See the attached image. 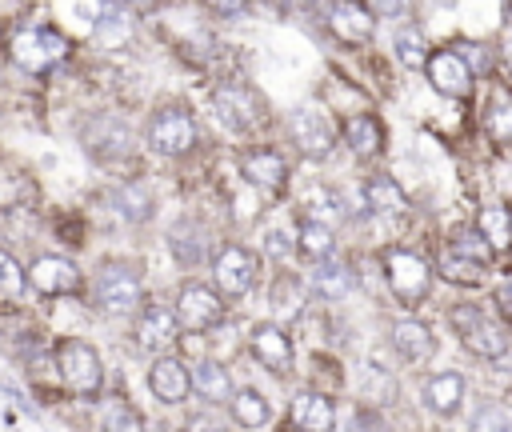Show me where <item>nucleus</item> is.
Here are the masks:
<instances>
[{"instance_id": "1", "label": "nucleus", "mask_w": 512, "mask_h": 432, "mask_svg": "<svg viewBox=\"0 0 512 432\" xmlns=\"http://www.w3.org/2000/svg\"><path fill=\"white\" fill-rule=\"evenodd\" d=\"M64 56H68V40H64L60 28L40 24V28H20V32L12 36V60H16L24 72H48V68H56Z\"/></svg>"}, {"instance_id": "2", "label": "nucleus", "mask_w": 512, "mask_h": 432, "mask_svg": "<svg viewBox=\"0 0 512 432\" xmlns=\"http://www.w3.org/2000/svg\"><path fill=\"white\" fill-rule=\"evenodd\" d=\"M56 372H60V380H64L72 392H80V396H96V392H100V380H104L100 356H96L84 340H60V344H56Z\"/></svg>"}, {"instance_id": "3", "label": "nucleus", "mask_w": 512, "mask_h": 432, "mask_svg": "<svg viewBox=\"0 0 512 432\" xmlns=\"http://www.w3.org/2000/svg\"><path fill=\"white\" fill-rule=\"evenodd\" d=\"M384 268H388V288L404 300V304H416L428 296V284H432V268L424 256L408 252V248H388L384 252Z\"/></svg>"}, {"instance_id": "4", "label": "nucleus", "mask_w": 512, "mask_h": 432, "mask_svg": "<svg viewBox=\"0 0 512 432\" xmlns=\"http://www.w3.org/2000/svg\"><path fill=\"white\" fill-rule=\"evenodd\" d=\"M96 304L104 312H132L140 304V276L128 260H112L96 272Z\"/></svg>"}, {"instance_id": "5", "label": "nucleus", "mask_w": 512, "mask_h": 432, "mask_svg": "<svg viewBox=\"0 0 512 432\" xmlns=\"http://www.w3.org/2000/svg\"><path fill=\"white\" fill-rule=\"evenodd\" d=\"M452 320H456V328H460L464 344H468L476 356H484V360H500V356L508 352V332H504L496 320L480 316V308H472V304H460Z\"/></svg>"}, {"instance_id": "6", "label": "nucleus", "mask_w": 512, "mask_h": 432, "mask_svg": "<svg viewBox=\"0 0 512 432\" xmlns=\"http://www.w3.org/2000/svg\"><path fill=\"white\" fill-rule=\"evenodd\" d=\"M176 328H188V332H204V328H216L224 320V304L216 292H208L204 284H188L176 300Z\"/></svg>"}, {"instance_id": "7", "label": "nucleus", "mask_w": 512, "mask_h": 432, "mask_svg": "<svg viewBox=\"0 0 512 432\" xmlns=\"http://www.w3.org/2000/svg\"><path fill=\"white\" fill-rule=\"evenodd\" d=\"M292 140L296 148H304V156H328L336 144V128L316 104H304L292 112Z\"/></svg>"}, {"instance_id": "8", "label": "nucleus", "mask_w": 512, "mask_h": 432, "mask_svg": "<svg viewBox=\"0 0 512 432\" xmlns=\"http://www.w3.org/2000/svg\"><path fill=\"white\" fill-rule=\"evenodd\" d=\"M24 280H28L40 296H72V292H80V272H76V264L64 260V256H40V260L24 272Z\"/></svg>"}, {"instance_id": "9", "label": "nucleus", "mask_w": 512, "mask_h": 432, "mask_svg": "<svg viewBox=\"0 0 512 432\" xmlns=\"http://www.w3.org/2000/svg\"><path fill=\"white\" fill-rule=\"evenodd\" d=\"M148 140H152V148H156V152H164V156H180V152H188V148H192L196 128H192L188 112H180V108H164V112H156V116H152Z\"/></svg>"}, {"instance_id": "10", "label": "nucleus", "mask_w": 512, "mask_h": 432, "mask_svg": "<svg viewBox=\"0 0 512 432\" xmlns=\"http://www.w3.org/2000/svg\"><path fill=\"white\" fill-rule=\"evenodd\" d=\"M212 272H216V288L224 296H244L252 288V280H256V256L248 248H240V244H228L216 256Z\"/></svg>"}, {"instance_id": "11", "label": "nucleus", "mask_w": 512, "mask_h": 432, "mask_svg": "<svg viewBox=\"0 0 512 432\" xmlns=\"http://www.w3.org/2000/svg\"><path fill=\"white\" fill-rule=\"evenodd\" d=\"M212 104H216L220 124L232 128V132H248V128L260 120V104H256V96H252L248 88H240V84H224V88H216Z\"/></svg>"}, {"instance_id": "12", "label": "nucleus", "mask_w": 512, "mask_h": 432, "mask_svg": "<svg viewBox=\"0 0 512 432\" xmlns=\"http://www.w3.org/2000/svg\"><path fill=\"white\" fill-rule=\"evenodd\" d=\"M428 80L444 96H468L472 92V72L464 68V56L460 52H436V56H428Z\"/></svg>"}, {"instance_id": "13", "label": "nucleus", "mask_w": 512, "mask_h": 432, "mask_svg": "<svg viewBox=\"0 0 512 432\" xmlns=\"http://www.w3.org/2000/svg\"><path fill=\"white\" fill-rule=\"evenodd\" d=\"M240 172H244L248 184L264 188V192H276V188H284V180H288V164H284V156L272 152V148H260V152L240 156Z\"/></svg>"}, {"instance_id": "14", "label": "nucleus", "mask_w": 512, "mask_h": 432, "mask_svg": "<svg viewBox=\"0 0 512 432\" xmlns=\"http://www.w3.org/2000/svg\"><path fill=\"white\" fill-rule=\"evenodd\" d=\"M288 412H292L296 432H332V424H336L332 400L320 396V392H296Z\"/></svg>"}, {"instance_id": "15", "label": "nucleus", "mask_w": 512, "mask_h": 432, "mask_svg": "<svg viewBox=\"0 0 512 432\" xmlns=\"http://www.w3.org/2000/svg\"><path fill=\"white\" fill-rule=\"evenodd\" d=\"M328 28H332L344 44H364V40L372 36L376 20H372V12H368L364 4H332V8H328Z\"/></svg>"}, {"instance_id": "16", "label": "nucleus", "mask_w": 512, "mask_h": 432, "mask_svg": "<svg viewBox=\"0 0 512 432\" xmlns=\"http://www.w3.org/2000/svg\"><path fill=\"white\" fill-rule=\"evenodd\" d=\"M148 388L164 400V404H180L184 396H188V368L176 360V356H160L156 364H152V372H148Z\"/></svg>"}, {"instance_id": "17", "label": "nucleus", "mask_w": 512, "mask_h": 432, "mask_svg": "<svg viewBox=\"0 0 512 432\" xmlns=\"http://www.w3.org/2000/svg\"><path fill=\"white\" fill-rule=\"evenodd\" d=\"M252 352H256V360L268 364L272 372H284L288 360H292V340H288V332L276 328V324H256V328H252Z\"/></svg>"}, {"instance_id": "18", "label": "nucleus", "mask_w": 512, "mask_h": 432, "mask_svg": "<svg viewBox=\"0 0 512 432\" xmlns=\"http://www.w3.org/2000/svg\"><path fill=\"white\" fill-rule=\"evenodd\" d=\"M176 340V316L168 308H148L140 320H136V344L144 352H160Z\"/></svg>"}, {"instance_id": "19", "label": "nucleus", "mask_w": 512, "mask_h": 432, "mask_svg": "<svg viewBox=\"0 0 512 432\" xmlns=\"http://www.w3.org/2000/svg\"><path fill=\"white\" fill-rule=\"evenodd\" d=\"M308 284H312V292H316V296H324V300H340V296H348V292H352L356 276H352V268H348V264H340V260H320V264L312 268Z\"/></svg>"}, {"instance_id": "20", "label": "nucleus", "mask_w": 512, "mask_h": 432, "mask_svg": "<svg viewBox=\"0 0 512 432\" xmlns=\"http://www.w3.org/2000/svg\"><path fill=\"white\" fill-rule=\"evenodd\" d=\"M392 344H396V352L404 356V360H428L432 352H436V340H432V332L420 324V320H400L396 328H392Z\"/></svg>"}, {"instance_id": "21", "label": "nucleus", "mask_w": 512, "mask_h": 432, "mask_svg": "<svg viewBox=\"0 0 512 432\" xmlns=\"http://www.w3.org/2000/svg\"><path fill=\"white\" fill-rule=\"evenodd\" d=\"M364 204H368V212H388V216H396V212H404L408 208V200H404V192H400V184L396 180H388V176H372L368 184H364Z\"/></svg>"}, {"instance_id": "22", "label": "nucleus", "mask_w": 512, "mask_h": 432, "mask_svg": "<svg viewBox=\"0 0 512 432\" xmlns=\"http://www.w3.org/2000/svg\"><path fill=\"white\" fill-rule=\"evenodd\" d=\"M88 144H92L96 156H120V152L132 148V136H128V128L116 124V120H96V124L88 128Z\"/></svg>"}, {"instance_id": "23", "label": "nucleus", "mask_w": 512, "mask_h": 432, "mask_svg": "<svg viewBox=\"0 0 512 432\" xmlns=\"http://www.w3.org/2000/svg\"><path fill=\"white\" fill-rule=\"evenodd\" d=\"M188 384H192V388H196L204 400H224V396L232 392V380H228L224 364H216V360H200V364L192 368Z\"/></svg>"}, {"instance_id": "24", "label": "nucleus", "mask_w": 512, "mask_h": 432, "mask_svg": "<svg viewBox=\"0 0 512 432\" xmlns=\"http://www.w3.org/2000/svg\"><path fill=\"white\" fill-rule=\"evenodd\" d=\"M424 396H428V404H432L436 412H456L460 400H464V380H460V372H436V376L428 380Z\"/></svg>"}, {"instance_id": "25", "label": "nucleus", "mask_w": 512, "mask_h": 432, "mask_svg": "<svg viewBox=\"0 0 512 432\" xmlns=\"http://www.w3.org/2000/svg\"><path fill=\"white\" fill-rule=\"evenodd\" d=\"M480 240L488 244V252H496V248H512V212L508 208H484L480 212Z\"/></svg>"}, {"instance_id": "26", "label": "nucleus", "mask_w": 512, "mask_h": 432, "mask_svg": "<svg viewBox=\"0 0 512 432\" xmlns=\"http://www.w3.org/2000/svg\"><path fill=\"white\" fill-rule=\"evenodd\" d=\"M348 148L356 152V156H376L380 152V144H384V132H380V120L376 116H356V120H348Z\"/></svg>"}, {"instance_id": "27", "label": "nucleus", "mask_w": 512, "mask_h": 432, "mask_svg": "<svg viewBox=\"0 0 512 432\" xmlns=\"http://www.w3.org/2000/svg\"><path fill=\"white\" fill-rule=\"evenodd\" d=\"M304 204H308V212H312L308 224H320V228H328V232H332V224L344 216V200H340L332 188H312Z\"/></svg>"}, {"instance_id": "28", "label": "nucleus", "mask_w": 512, "mask_h": 432, "mask_svg": "<svg viewBox=\"0 0 512 432\" xmlns=\"http://www.w3.org/2000/svg\"><path fill=\"white\" fill-rule=\"evenodd\" d=\"M232 420L244 424V428H260L268 420V400L256 392V388H240L232 396Z\"/></svg>"}, {"instance_id": "29", "label": "nucleus", "mask_w": 512, "mask_h": 432, "mask_svg": "<svg viewBox=\"0 0 512 432\" xmlns=\"http://www.w3.org/2000/svg\"><path fill=\"white\" fill-rule=\"evenodd\" d=\"M112 200H116V208H120L128 220H148V216H152V196H148L144 184H120Z\"/></svg>"}, {"instance_id": "30", "label": "nucleus", "mask_w": 512, "mask_h": 432, "mask_svg": "<svg viewBox=\"0 0 512 432\" xmlns=\"http://www.w3.org/2000/svg\"><path fill=\"white\" fill-rule=\"evenodd\" d=\"M296 248L308 256V260H332V248H336V240H332V232L328 228H320V224H304L300 228V236H296Z\"/></svg>"}, {"instance_id": "31", "label": "nucleus", "mask_w": 512, "mask_h": 432, "mask_svg": "<svg viewBox=\"0 0 512 432\" xmlns=\"http://www.w3.org/2000/svg\"><path fill=\"white\" fill-rule=\"evenodd\" d=\"M396 56H400L404 68H420V64H428V44H424V36H420L416 28H404V32L396 36Z\"/></svg>"}, {"instance_id": "32", "label": "nucleus", "mask_w": 512, "mask_h": 432, "mask_svg": "<svg viewBox=\"0 0 512 432\" xmlns=\"http://www.w3.org/2000/svg\"><path fill=\"white\" fill-rule=\"evenodd\" d=\"M444 252H452V256H460V260H472V264H480V268H488V244L480 240V232H460V236H452V244L444 248Z\"/></svg>"}, {"instance_id": "33", "label": "nucleus", "mask_w": 512, "mask_h": 432, "mask_svg": "<svg viewBox=\"0 0 512 432\" xmlns=\"http://www.w3.org/2000/svg\"><path fill=\"white\" fill-rule=\"evenodd\" d=\"M96 32H100V40H104V44H120V40H128L132 20H128L120 8H104V12H100V20H96Z\"/></svg>"}, {"instance_id": "34", "label": "nucleus", "mask_w": 512, "mask_h": 432, "mask_svg": "<svg viewBox=\"0 0 512 432\" xmlns=\"http://www.w3.org/2000/svg\"><path fill=\"white\" fill-rule=\"evenodd\" d=\"M440 272H444L448 280H456V284H480V280H484V268H480V264L460 260V256H452V252L440 256Z\"/></svg>"}, {"instance_id": "35", "label": "nucleus", "mask_w": 512, "mask_h": 432, "mask_svg": "<svg viewBox=\"0 0 512 432\" xmlns=\"http://www.w3.org/2000/svg\"><path fill=\"white\" fill-rule=\"evenodd\" d=\"M472 432H512V408H504V404L480 408L472 420Z\"/></svg>"}, {"instance_id": "36", "label": "nucleus", "mask_w": 512, "mask_h": 432, "mask_svg": "<svg viewBox=\"0 0 512 432\" xmlns=\"http://www.w3.org/2000/svg\"><path fill=\"white\" fill-rule=\"evenodd\" d=\"M104 432H144V420L128 404H112L104 416Z\"/></svg>"}, {"instance_id": "37", "label": "nucleus", "mask_w": 512, "mask_h": 432, "mask_svg": "<svg viewBox=\"0 0 512 432\" xmlns=\"http://www.w3.org/2000/svg\"><path fill=\"white\" fill-rule=\"evenodd\" d=\"M24 284H28V280H24L20 264H16L8 252H0V288H4V292H12V296H20V292H24Z\"/></svg>"}, {"instance_id": "38", "label": "nucleus", "mask_w": 512, "mask_h": 432, "mask_svg": "<svg viewBox=\"0 0 512 432\" xmlns=\"http://www.w3.org/2000/svg\"><path fill=\"white\" fill-rule=\"evenodd\" d=\"M488 128H492L500 140H508V136H512V104H508V100H496V104H492Z\"/></svg>"}, {"instance_id": "39", "label": "nucleus", "mask_w": 512, "mask_h": 432, "mask_svg": "<svg viewBox=\"0 0 512 432\" xmlns=\"http://www.w3.org/2000/svg\"><path fill=\"white\" fill-rule=\"evenodd\" d=\"M184 432H228V428L220 420H212V416H188Z\"/></svg>"}, {"instance_id": "40", "label": "nucleus", "mask_w": 512, "mask_h": 432, "mask_svg": "<svg viewBox=\"0 0 512 432\" xmlns=\"http://www.w3.org/2000/svg\"><path fill=\"white\" fill-rule=\"evenodd\" d=\"M348 432H384V424L372 416V412H360L356 420H352V428Z\"/></svg>"}, {"instance_id": "41", "label": "nucleus", "mask_w": 512, "mask_h": 432, "mask_svg": "<svg viewBox=\"0 0 512 432\" xmlns=\"http://www.w3.org/2000/svg\"><path fill=\"white\" fill-rule=\"evenodd\" d=\"M264 244H268V256H276V260H284V256H288L284 232H268V236H264Z\"/></svg>"}, {"instance_id": "42", "label": "nucleus", "mask_w": 512, "mask_h": 432, "mask_svg": "<svg viewBox=\"0 0 512 432\" xmlns=\"http://www.w3.org/2000/svg\"><path fill=\"white\" fill-rule=\"evenodd\" d=\"M496 304H500L504 316H512V284H500L496 288Z\"/></svg>"}, {"instance_id": "43", "label": "nucleus", "mask_w": 512, "mask_h": 432, "mask_svg": "<svg viewBox=\"0 0 512 432\" xmlns=\"http://www.w3.org/2000/svg\"><path fill=\"white\" fill-rule=\"evenodd\" d=\"M216 12H224V16H236V12H244V4H216Z\"/></svg>"}, {"instance_id": "44", "label": "nucleus", "mask_w": 512, "mask_h": 432, "mask_svg": "<svg viewBox=\"0 0 512 432\" xmlns=\"http://www.w3.org/2000/svg\"><path fill=\"white\" fill-rule=\"evenodd\" d=\"M368 12H404V4H372Z\"/></svg>"}, {"instance_id": "45", "label": "nucleus", "mask_w": 512, "mask_h": 432, "mask_svg": "<svg viewBox=\"0 0 512 432\" xmlns=\"http://www.w3.org/2000/svg\"><path fill=\"white\" fill-rule=\"evenodd\" d=\"M504 60H508V68H512V36L504 40Z\"/></svg>"}, {"instance_id": "46", "label": "nucleus", "mask_w": 512, "mask_h": 432, "mask_svg": "<svg viewBox=\"0 0 512 432\" xmlns=\"http://www.w3.org/2000/svg\"><path fill=\"white\" fill-rule=\"evenodd\" d=\"M144 432H168V428H160V424H156V428H144Z\"/></svg>"}, {"instance_id": "47", "label": "nucleus", "mask_w": 512, "mask_h": 432, "mask_svg": "<svg viewBox=\"0 0 512 432\" xmlns=\"http://www.w3.org/2000/svg\"><path fill=\"white\" fill-rule=\"evenodd\" d=\"M508 12H512V8H508Z\"/></svg>"}, {"instance_id": "48", "label": "nucleus", "mask_w": 512, "mask_h": 432, "mask_svg": "<svg viewBox=\"0 0 512 432\" xmlns=\"http://www.w3.org/2000/svg\"><path fill=\"white\" fill-rule=\"evenodd\" d=\"M292 432H296V428H292Z\"/></svg>"}]
</instances>
